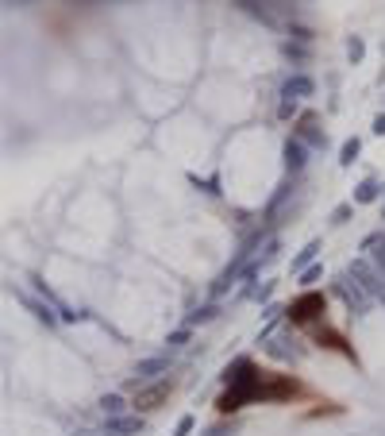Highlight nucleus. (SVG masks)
<instances>
[{"mask_svg": "<svg viewBox=\"0 0 385 436\" xmlns=\"http://www.w3.org/2000/svg\"><path fill=\"white\" fill-rule=\"evenodd\" d=\"M320 274H324V267H316V263H312L309 270H301V282H304V286H312V282H316Z\"/></svg>", "mask_w": 385, "mask_h": 436, "instance_id": "21", "label": "nucleus"}, {"mask_svg": "<svg viewBox=\"0 0 385 436\" xmlns=\"http://www.w3.org/2000/svg\"><path fill=\"white\" fill-rule=\"evenodd\" d=\"M377 193H382V185H377L374 178H366V182L354 189V201H359V205H370V201H377Z\"/></svg>", "mask_w": 385, "mask_h": 436, "instance_id": "11", "label": "nucleus"}, {"mask_svg": "<svg viewBox=\"0 0 385 436\" xmlns=\"http://www.w3.org/2000/svg\"><path fill=\"white\" fill-rule=\"evenodd\" d=\"M227 382H231V390H227L224 398H220V410L224 413H235V410H243L247 402H259V398H270V402H277V398H289L297 390L293 382H274V386H266V378L254 371V363L251 359H239L235 367H227Z\"/></svg>", "mask_w": 385, "mask_h": 436, "instance_id": "1", "label": "nucleus"}, {"mask_svg": "<svg viewBox=\"0 0 385 436\" xmlns=\"http://www.w3.org/2000/svg\"><path fill=\"white\" fill-rule=\"evenodd\" d=\"M166 367H170V359H166V355H154V359H142V363H135V382H147V378L162 375Z\"/></svg>", "mask_w": 385, "mask_h": 436, "instance_id": "8", "label": "nucleus"}, {"mask_svg": "<svg viewBox=\"0 0 385 436\" xmlns=\"http://www.w3.org/2000/svg\"><path fill=\"white\" fill-rule=\"evenodd\" d=\"M374 135H385V112H382V116H374Z\"/></svg>", "mask_w": 385, "mask_h": 436, "instance_id": "23", "label": "nucleus"}, {"mask_svg": "<svg viewBox=\"0 0 385 436\" xmlns=\"http://www.w3.org/2000/svg\"><path fill=\"white\" fill-rule=\"evenodd\" d=\"M192 425H197V417H192V413H185V417H181V421H177L174 436H189V433H192Z\"/></svg>", "mask_w": 385, "mask_h": 436, "instance_id": "19", "label": "nucleus"}, {"mask_svg": "<svg viewBox=\"0 0 385 436\" xmlns=\"http://www.w3.org/2000/svg\"><path fill=\"white\" fill-rule=\"evenodd\" d=\"M359 151H362V139H347L343 147H339V162H343V166H351V162L359 159Z\"/></svg>", "mask_w": 385, "mask_h": 436, "instance_id": "13", "label": "nucleus"}, {"mask_svg": "<svg viewBox=\"0 0 385 436\" xmlns=\"http://www.w3.org/2000/svg\"><path fill=\"white\" fill-rule=\"evenodd\" d=\"M324 313V294H304L297 297L293 305H289V317H293V325H304V320L320 317Z\"/></svg>", "mask_w": 385, "mask_h": 436, "instance_id": "2", "label": "nucleus"}, {"mask_svg": "<svg viewBox=\"0 0 385 436\" xmlns=\"http://www.w3.org/2000/svg\"><path fill=\"white\" fill-rule=\"evenodd\" d=\"M297 139H301L304 147H324L327 132H324V127H316V116H304L301 127H297Z\"/></svg>", "mask_w": 385, "mask_h": 436, "instance_id": "7", "label": "nucleus"}, {"mask_svg": "<svg viewBox=\"0 0 385 436\" xmlns=\"http://www.w3.org/2000/svg\"><path fill=\"white\" fill-rule=\"evenodd\" d=\"M142 417H108L104 421V436H139Z\"/></svg>", "mask_w": 385, "mask_h": 436, "instance_id": "5", "label": "nucleus"}, {"mask_svg": "<svg viewBox=\"0 0 385 436\" xmlns=\"http://www.w3.org/2000/svg\"><path fill=\"white\" fill-rule=\"evenodd\" d=\"M347 274H351L354 282L366 290V294H382V290H385V286H382V274H374L366 263H351V270H347Z\"/></svg>", "mask_w": 385, "mask_h": 436, "instance_id": "4", "label": "nucleus"}, {"mask_svg": "<svg viewBox=\"0 0 385 436\" xmlns=\"http://www.w3.org/2000/svg\"><path fill=\"white\" fill-rule=\"evenodd\" d=\"M366 247H374V263H377V270H382V278H385V235H370Z\"/></svg>", "mask_w": 385, "mask_h": 436, "instance_id": "12", "label": "nucleus"}, {"mask_svg": "<svg viewBox=\"0 0 385 436\" xmlns=\"http://www.w3.org/2000/svg\"><path fill=\"white\" fill-rule=\"evenodd\" d=\"M312 93H316V81L309 74H293V77H285V85H281L285 101H301V97H312Z\"/></svg>", "mask_w": 385, "mask_h": 436, "instance_id": "3", "label": "nucleus"}, {"mask_svg": "<svg viewBox=\"0 0 385 436\" xmlns=\"http://www.w3.org/2000/svg\"><path fill=\"white\" fill-rule=\"evenodd\" d=\"M351 220V205H339V209L331 212V224H347Z\"/></svg>", "mask_w": 385, "mask_h": 436, "instance_id": "22", "label": "nucleus"}, {"mask_svg": "<svg viewBox=\"0 0 385 436\" xmlns=\"http://www.w3.org/2000/svg\"><path fill=\"white\" fill-rule=\"evenodd\" d=\"M166 344H170V348H185V344H189V328H177V332H170Z\"/></svg>", "mask_w": 385, "mask_h": 436, "instance_id": "18", "label": "nucleus"}, {"mask_svg": "<svg viewBox=\"0 0 385 436\" xmlns=\"http://www.w3.org/2000/svg\"><path fill=\"white\" fill-rule=\"evenodd\" d=\"M19 297H24V305H27V309H31V313H35V317H39V320H42V325H54V320H58V317H54V313H51V309H47V305L31 302V297H27V294H19Z\"/></svg>", "mask_w": 385, "mask_h": 436, "instance_id": "14", "label": "nucleus"}, {"mask_svg": "<svg viewBox=\"0 0 385 436\" xmlns=\"http://www.w3.org/2000/svg\"><path fill=\"white\" fill-rule=\"evenodd\" d=\"M166 390H170V382H158V386H151V390H142V394L135 398V405H139V410H154V405H158L162 398H166Z\"/></svg>", "mask_w": 385, "mask_h": 436, "instance_id": "9", "label": "nucleus"}, {"mask_svg": "<svg viewBox=\"0 0 385 436\" xmlns=\"http://www.w3.org/2000/svg\"><path fill=\"white\" fill-rule=\"evenodd\" d=\"M316 251H320V240L304 244L301 251H297V259H293V270H309V267H312V259H316Z\"/></svg>", "mask_w": 385, "mask_h": 436, "instance_id": "10", "label": "nucleus"}, {"mask_svg": "<svg viewBox=\"0 0 385 436\" xmlns=\"http://www.w3.org/2000/svg\"><path fill=\"white\" fill-rule=\"evenodd\" d=\"M304 162H309V147H304V143L293 135V139L285 143V170L301 174V170H304Z\"/></svg>", "mask_w": 385, "mask_h": 436, "instance_id": "6", "label": "nucleus"}, {"mask_svg": "<svg viewBox=\"0 0 385 436\" xmlns=\"http://www.w3.org/2000/svg\"><path fill=\"white\" fill-rule=\"evenodd\" d=\"M277 251H281V244H277V240H270L266 251H262V259H259V267H262V263H274V259H277Z\"/></svg>", "mask_w": 385, "mask_h": 436, "instance_id": "20", "label": "nucleus"}, {"mask_svg": "<svg viewBox=\"0 0 385 436\" xmlns=\"http://www.w3.org/2000/svg\"><path fill=\"white\" fill-rule=\"evenodd\" d=\"M347 54H351V62H362V54H366V42L354 35V39H347Z\"/></svg>", "mask_w": 385, "mask_h": 436, "instance_id": "17", "label": "nucleus"}, {"mask_svg": "<svg viewBox=\"0 0 385 436\" xmlns=\"http://www.w3.org/2000/svg\"><path fill=\"white\" fill-rule=\"evenodd\" d=\"M212 317H216V305H201V309L189 317V328H192V325H208Z\"/></svg>", "mask_w": 385, "mask_h": 436, "instance_id": "16", "label": "nucleus"}, {"mask_svg": "<svg viewBox=\"0 0 385 436\" xmlns=\"http://www.w3.org/2000/svg\"><path fill=\"white\" fill-rule=\"evenodd\" d=\"M101 410L108 413V417H120V410H124V398H120V394H104V398H101Z\"/></svg>", "mask_w": 385, "mask_h": 436, "instance_id": "15", "label": "nucleus"}]
</instances>
